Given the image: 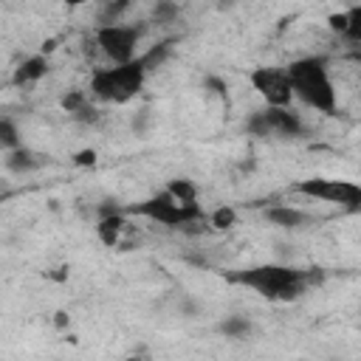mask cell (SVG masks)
Here are the masks:
<instances>
[{"mask_svg":"<svg viewBox=\"0 0 361 361\" xmlns=\"http://www.w3.org/2000/svg\"><path fill=\"white\" fill-rule=\"evenodd\" d=\"M226 279L234 282V285L257 290L262 299L293 302L307 290V285L319 282L322 274H310V271H302V268H293V265L265 262V265H251V268H243V271H231V274H226Z\"/></svg>","mask_w":361,"mask_h":361,"instance_id":"1","label":"cell"},{"mask_svg":"<svg viewBox=\"0 0 361 361\" xmlns=\"http://www.w3.org/2000/svg\"><path fill=\"white\" fill-rule=\"evenodd\" d=\"M285 71L290 79L293 99H299L305 107H310L322 116H336L338 90H336V82L330 76L327 56H299Z\"/></svg>","mask_w":361,"mask_h":361,"instance_id":"2","label":"cell"},{"mask_svg":"<svg viewBox=\"0 0 361 361\" xmlns=\"http://www.w3.org/2000/svg\"><path fill=\"white\" fill-rule=\"evenodd\" d=\"M147 73L149 71L141 62V56L135 62H127V65L93 68V73H90V96H96L99 102L124 104V102H130L144 87Z\"/></svg>","mask_w":361,"mask_h":361,"instance_id":"3","label":"cell"},{"mask_svg":"<svg viewBox=\"0 0 361 361\" xmlns=\"http://www.w3.org/2000/svg\"><path fill=\"white\" fill-rule=\"evenodd\" d=\"M127 214H135V217H147L152 223H161V226H169V228H183V226H195V223H203L209 220L203 214V206L200 203H180L175 200L166 189L135 203V206H127Z\"/></svg>","mask_w":361,"mask_h":361,"instance_id":"4","label":"cell"},{"mask_svg":"<svg viewBox=\"0 0 361 361\" xmlns=\"http://www.w3.org/2000/svg\"><path fill=\"white\" fill-rule=\"evenodd\" d=\"M144 28L135 23H116V25H96L93 39L99 54L113 65H127L138 59V42Z\"/></svg>","mask_w":361,"mask_h":361,"instance_id":"5","label":"cell"},{"mask_svg":"<svg viewBox=\"0 0 361 361\" xmlns=\"http://www.w3.org/2000/svg\"><path fill=\"white\" fill-rule=\"evenodd\" d=\"M299 195L341 206L347 212H361V183L344 178H307L293 186Z\"/></svg>","mask_w":361,"mask_h":361,"instance_id":"6","label":"cell"},{"mask_svg":"<svg viewBox=\"0 0 361 361\" xmlns=\"http://www.w3.org/2000/svg\"><path fill=\"white\" fill-rule=\"evenodd\" d=\"M251 87L259 93V99L265 102V107H290L293 102V90H290V79L285 68H254L248 73Z\"/></svg>","mask_w":361,"mask_h":361,"instance_id":"7","label":"cell"},{"mask_svg":"<svg viewBox=\"0 0 361 361\" xmlns=\"http://www.w3.org/2000/svg\"><path fill=\"white\" fill-rule=\"evenodd\" d=\"M248 133L251 135H288V138H296L305 133V124L296 113H290L288 107H265V110H257L251 118H248Z\"/></svg>","mask_w":361,"mask_h":361,"instance_id":"8","label":"cell"},{"mask_svg":"<svg viewBox=\"0 0 361 361\" xmlns=\"http://www.w3.org/2000/svg\"><path fill=\"white\" fill-rule=\"evenodd\" d=\"M262 214H265V220L271 226H279V228H302V226H307L313 220L307 212H302L296 206H271Z\"/></svg>","mask_w":361,"mask_h":361,"instance_id":"9","label":"cell"},{"mask_svg":"<svg viewBox=\"0 0 361 361\" xmlns=\"http://www.w3.org/2000/svg\"><path fill=\"white\" fill-rule=\"evenodd\" d=\"M124 231H127V217H124V212L107 214V217H102L99 226H96V234H99L102 245H107V248H116V245L121 243V234H124Z\"/></svg>","mask_w":361,"mask_h":361,"instance_id":"10","label":"cell"},{"mask_svg":"<svg viewBox=\"0 0 361 361\" xmlns=\"http://www.w3.org/2000/svg\"><path fill=\"white\" fill-rule=\"evenodd\" d=\"M45 73H48V59H45V54H34V56L23 59L20 68L14 71V85H37Z\"/></svg>","mask_w":361,"mask_h":361,"instance_id":"11","label":"cell"},{"mask_svg":"<svg viewBox=\"0 0 361 361\" xmlns=\"http://www.w3.org/2000/svg\"><path fill=\"white\" fill-rule=\"evenodd\" d=\"M42 164H45V158H42V155H37V152H31L28 147H20V149L6 152V169H8V172H14V175L34 172V169H39Z\"/></svg>","mask_w":361,"mask_h":361,"instance_id":"12","label":"cell"},{"mask_svg":"<svg viewBox=\"0 0 361 361\" xmlns=\"http://www.w3.org/2000/svg\"><path fill=\"white\" fill-rule=\"evenodd\" d=\"M217 330H220L226 338H245V336L251 333V322H248L245 316H226V319L217 324Z\"/></svg>","mask_w":361,"mask_h":361,"instance_id":"13","label":"cell"},{"mask_svg":"<svg viewBox=\"0 0 361 361\" xmlns=\"http://www.w3.org/2000/svg\"><path fill=\"white\" fill-rule=\"evenodd\" d=\"M166 192H169L175 200H180V203H197V186H195L189 178H175V180H169Z\"/></svg>","mask_w":361,"mask_h":361,"instance_id":"14","label":"cell"},{"mask_svg":"<svg viewBox=\"0 0 361 361\" xmlns=\"http://www.w3.org/2000/svg\"><path fill=\"white\" fill-rule=\"evenodd\" d=\"M0 144H3V149H6V152H11V149H20V147H23L20 133H17V124H14L8 116H3V118H0Z\"/></svg>","mask_w":361,"mask_h":361,"instance_id":"15","label":"cell"},{"mask_svg":"<svg viewBox=\"0 0 361 361\" xmlns=\"http://www.w3.org/2000/svg\"><path fill=\"white\" fill-rule=\"evenodd\" d=\"M237 223V209L234 206H217L212 214H209V228H217V231H226Z\"/></svg>","mask_w":361,"mask_h":361,"instance_id":"16","label":"cell"},{"mask_svg":"<svg viewBox=\"0 0 361 361\" xmlns=\"http://www.w3.org/2000/svg\"><path fill=\"white\" fill-rule=\"evenodd\" d=\"M178 14H180L178 3H169V0H161V3H155V6H152V23H158V25L175 23V20H178Z\"/></svg>","mask_w":361,"mask_h":361,"instance_id":"17","label":"cell"},{"mask_svg":"<svg viewBox=\"0 0 361 361\" xmlns=\"http://www.w3.org/2000/svg\"><path fill=\"white\" fill-rule=\"evenodd\" d=\"M90 104V99H87V93L85 90H68L62 99H59V107L65 110V113H71V116H76L82 107H87Z\"/></svg>","mask_w":361,"mask_h":361,"instance_id":"18","label":"cell"},{"mask_svg":"<svg viewBox=\"0 0 361 361\" xmlns=\"http://www.w3.org/2000/svg\"><path fill=\"white\" fill-rule=\"evenodd\" d=\"M347 14H350V25H347V34H344V39L361 51V6H353V8H347Z\"/></svg>","mask_w":361,"mask_h":361,"instance_id":"19","label":"cell"},{"mask_svg":"<svg viewBox=\"0 0 361 361\" xmlns=\"http://www.w3.org/2000/svg\"><path fill=\"white\" fill-rule=\"evenodd\" d=\"M347 25H350V14L347 11H336V14H330L327 17V28L333 31V34H347Z\"/></svg>","mask_w":361,"mask_h":361,"instance_id":"20","label":"cell"},{"mask_svg":"<svg viewBox=\"0 0 361 361\" xmlns=\"http://www.w3.org/2000/svg\"><path fill=\"white\" fill-rule=\"evenodd\" d=\"M73 118H76V121H82V124H96V121H99V110H96L93 104H87V107H82Z\"/></svg>","mask_w":361,"mask_h":361,"instance_id":"21","label":"cell"},{"mask_svg":"<svg viewBox=\"0 0 361 361\" xmlns=\"http://www.w3.org/2000/svg\"><path fill=\"white\" fill-rule=\"evenodd\" d=\"M73 164L76 166H93L96 164V149H79L73 155Z\"/></svg>","mask_w":361,"mask_h":361,"instance_id":"22","label":"cell"},{"mask_svg":"<svg viewBox=\"0 0 361 361\" xmlns=\"http://www.w3.org/2000/svg\"><path fill=\"white\" fill-rule=\"evenodd\" d=\"M54 327H59V330H68V327H71L68 310H56V313H54Z\"/></svg>","mask_w":361,"mask_h":361,"instance_id":"23","label":"cell"},{"mask_svg":"<svg viewBox=\"0 0 361 361\" xmlns=\"http://www.w3.org/2000/svg\"><path fill=\"white\" fill-rule=\"evenodd\" d=\"M206 87H212L214 93L226 96V82H223V79H217V76H209V79H206Z\"/></svg>","mask_w":361,"mask_h":361,"instance_id":"24","label":"cell"},{"mask_svg":"<svg viewBox=\"0 0 361 361\" xmlns=\"http://www.w3.org/2000/svg\"><path fill=\"white\" fill-rule=\"evenodd\" d=\"M124 361H144V358H141V355H127Z\"/></svg>","mask_w":361,"mask_h":361,"instance_id":"25","label":"cell"},{"mask_svg":"<svg viewBox=\"0 0 361 361\" xmlns=\"http://www.w3.org/2000/svg\"><path fill=\"white\" fill-rule=\"evenodd\" d=\"M355 62H358V68H361V51H358V54H355Z\"/></svg>","mask_w":361,"mask_h":361,"instance_id":"26","label":"cell"}]
</instances>
